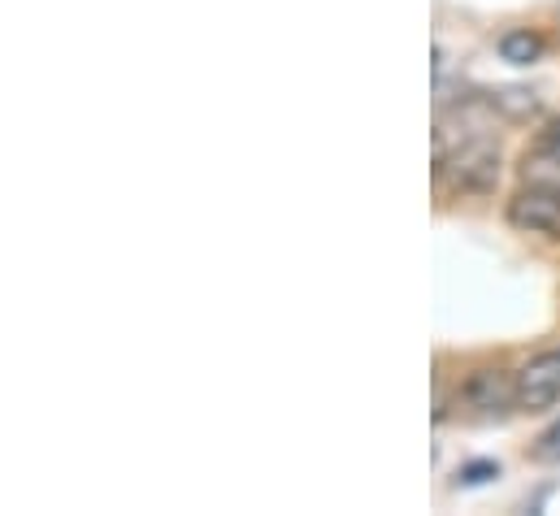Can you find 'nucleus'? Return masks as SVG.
Wrapping results in <instances>:
<instances>
[{
    "label": "nucleus",
    "mask_w": 560,
    "mask_h": 516,
    "mask_svg": "<svg viewBox=\"0 0 560 516\" xmlns=\"http://www.w3.org/2000/svg\"><path fill=\"white\" fill-rule=\"evenodd\" d=\"M539 148H548V152H560V122H552V127L539 134Z\"/></svg>",
    "instance_id": "obj_9"
},
{
    "label": "nucleus",
    "mask_w": 560,
    "mask_h": 516,
    "mask_svg": "<svg viewBox=\"0 0 560 516\" xmlns=\"http://www.w3.org/2000/svg\"><path fill=\"white\" fill-rule=\"evenodd\" d=\"M460 403L474 408V412H504V408H517V383H509L500 370H478L465 378L460 387Z\"/></svg>",
    "instance_id": "obj_4"
},
{
    "label": "nucleus",
    "mask_w": 560,
    "mask_h": 516,
    "mask_svg": "<svg viewBox=\"0 0 560 516\" xmlns=\"http://www.w3.org/2000/svg\"><path fill=\"white\" fill-rule=\"evenodd\" d=\"M522 183H539V187H557L560 191V152H548V148L535 143L522 161Z\"/></svg>",
    "instance_id": "obj_5"
},
{
    "label": "nucleus",
    "mask_w": 560,
    "mask_h": 516,
    "mask_svg": "<svg viewBox=\"0 0 560 516\" xmlns=\"http://www.w3.org/2000/svg\"><path fill=\"white\" fill-rule=\"evenodd\" d=\"M539 52H544V39H539L535 31H509V35L500 39V57L513 61V66H530Z\"/></svg>",
    "instance_id": "obj_6"
},
{
    "label": "nucleus",
    "mask_w": 560,
    "mask_h": 516,
    "mask_svg": "<svg viewBox=\"0 0 560 516\" xmlns=\"http://www.w3.org/2000/svg\"><path fill=\"white\" fill-rule=\"evenodd\" d=\"M517 408L522 412H544L560 399V348L552 352H539L530 356L522 370H517Z\"/></svg>",
    "instance_id": "obj_3"
},
{
    "label": "nucleus",
    "mask_w": 560,
    "mask_h": 516,
    "mask_svg": "<svg viewBox=\"0 0 560 516\" xmlns=\"http://www.w3.org/2000/svg\"><path fill=\"white\" fill-rule=\"evenodd\" d=\"M535 460H544V465H560V421L539 438V447H535Z\"/></svg>",
    "instance_id": "obj_8"
},
{
    "label": "nucleus",
    "mask_w": 560,
    "mask_h": 516,
    "mask_svg": "<svg viewBox=\"0 0 560 516\" xmlns=\"http://www.w3.org/2000/svg\"><path fill=\"white\" fill-rule=\"evenodd\" d=\"M434 169L456 191H491L500 178V143L491 134H469L434 152Z\"/></svg>",
    "instance_id": "obj_1"
},
{
    "label": "nucleus",
    "mask_w": 560,
    "mask_h": 516,
    "mask_svg": "<svg viewBox=\"0 0 560 516\" xmlns=\"http://www.w3.org/2000/svg\"><path fill=\"white\" fill-rule=\"evenodd\" d=\"M491 478H500V465L495 460H474V465H460V473H456L460 486H482Z\"/></svg>",
    "instance_id": "obj_7"
},
{
    "label": "nucleus",
    "mask_w": 560,
    "mask_h": 516,
    "mask_svg": "<svg viewBox=\"0 0 560 516\" xmlns=\"http://www.w3.org/2000/svg\"><path fill=\"white\" fill-rule=\"evenodd\" d=\"M509 222L517 231L560 239V191L557 187H539V183H522V191L509 200Z\"/></svg>",
    "instance_id": "obj_2"
}]
</instances>
